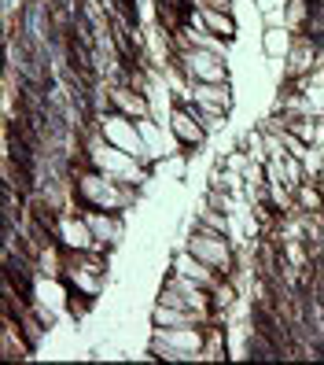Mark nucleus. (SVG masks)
Returning a JSON list of instances; mask_svg holds the SVG:
<instances>
[{
	"label": "nucleus",
	"mask_w": 324,
	"mask_h": 365,
	"mask_svg": "<svg viewBox=\"0 0 324 365\" xmlns=\"http://www.w3.org/2000/svg\"><path fill=\"white\" fill-rule=\"evenodd\" d=\"M115 8L122 11L125 23H137V8H133V0H115Z\"/></svg>",
	"instance_id": "nucleus-1"
}]
</instances>
